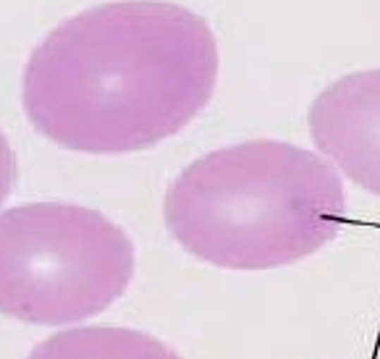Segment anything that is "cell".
Listing matches in <instances>:
<instances>
[{
    "mask_svg": "<svg viewBox=\"0 0 380 359\" xmlns=\"http://www.w3.org/2000/svg\"><path fill=\"white\" fill-rule=\"evenodd\" d=\"M218 82L210 24L168 0H113L29 53L21 105L37 134L84 155L155 147L202 113Z\"/></svg>",
    "mask_w": 380,
    "mask_h": 359,
    "instance_id": "1",
    "label": "cell"
},
{
    "mask_svg": "<svg viewBox=\"0 0 380 359\" xmlns=\"http://www.w3.org/2000/svg\"><path fill=\"white\" fill-rule=\"evenodd\" d=\"M163 215L171 236L207 265L273 270L341 233L346 192L312 150L252 139L189 163L166 192Z\"/></svg>",
    "mask_w": 380,
    "mask_h": 359,
    "instance_id": "2",
    "label": "cell"
},
{
    "mask_svg": "<svg viewBox=\"0 0 380 359\" xmlns=\"http://www.w3.org/2000/svg\"><path fill=\"white\" fill-rule=\"evenodd\" d=\"M134 278V244L102 212L27 202L0 212V315L71 325L118 302Z\"/></svg>",
    "mask_w": 380,
    "mask_h": 359,
    "instance_id": "3",
    "label": "cell"
},
{
    "mask_svg": "<svg viewBox=\"0 0 380 359\" xmlns=\"http://www.w3.org/2000/svg\"><path fill=\"white\" fill-rule=\"evenodd\" d=\"M307 123L325 160L380 197V68L328 84L309 105Z\"/></svg>",
    "mask_w": 380,
    "mask_h": 359,
    "instance_id": "4",
    "label": "cell"
},
{
    "mask_svg": "<svg viewBox=\"0 0 380 359\" xmlns=\"http://www.w3.org/2000/svg\"><path fill=\"white\" fill-rule=\"evenodd\" d=\"M27 359H181L168 343L131 328H71L37 343Z\"/></svg>",
    "mask_w": 380,
    "mask_h": 359,
    "instance_id": "5",
    "label": "cell"
},
{
    "mask_svg": "<svg viewBox=\"0 0 380 359\" xmlns=\"http://www.w3.org/2000/svg\"><path fill=\"white\" fill-rule=\"evenodd\" d=\"M16 174H19V166H16L13 147H11L8 137L3 134V129H0V207L8 200V194L13 192Z\"/></svg>",
    "mask_w": 380,
    "mask_h": 359,
    "instance_id": "6",
    "label": "cell"
}]
</instances>
